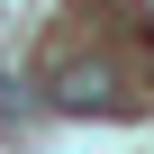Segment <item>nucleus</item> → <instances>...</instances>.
<instances>
[{
	"mask_svg": "<svg viewBox=\"0 0 154 154\" xmlns=\"http://www.w3.org/2000/svg\"><path fill=\"white\" fill-rule=\"evenodd\" d=\"M45 100H54L63 118H118V109H127V100H118V72H109V63H63Z\"/></svg>",
	"mask_w": 154,
	"mask_h": 154,
	"instance_id": "nucleus-1",
	"label": "nucleus"
}]
</instances>
